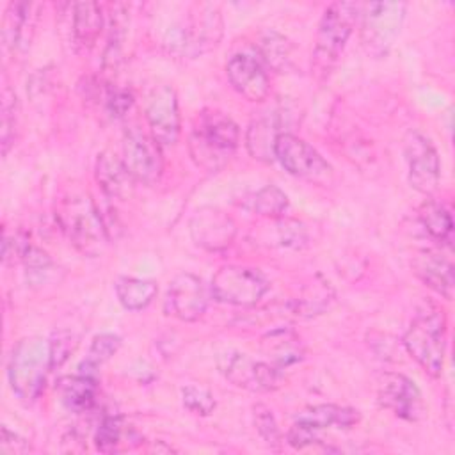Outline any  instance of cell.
<instances>
[{"instance_id": "15", "label": "cell", "mask_w": 455, "mask_h": 455, "mask_svg": "<svg viewBox=\"0 0 455 455\" xmlns=\"http://www.w3.org/2000/svg\"><path fill=\"white\" fill-rule=\"evenodd\" d=\"M146 119L149 124V133L160 144V148H169L178 142L181 117L178 94L171 85L162 84L151 91L146 105Z\"/></svg>"}, {"instance_id": "29", "label": "cell", "mask_w": 455, "mask_h": 455, "mask_svg": "<svg viewBox=\"0 0 455 455\" xmlns=\"http://www.w3.org/2000/svg\"><path fill=\"white\" fill-rule=\"evenodd\" d=\"M258 50H259V59L261 62H265L267 66H270L275 71H283L290 66L291 60V44L290 41L281 36L275 30H267L259 43H258Z\"/></svg>"}, {"instance_id": "9", "label": "cell", "mask_w": 455, "mask_h": 455, "mask_svg": "<svg viewBox=\"0 0 455 455\" xmlns=\"http://www.w3.org/2000/svg\"><path fill=\"white\" fill-rule=\"evenodd\" d=\"M219 371L236 387L268 393L281 386V370L265 361H256L243 352L226 350L217 355Z\"/></svg>"}, {"instance_id": "26", "label": "cell", "mask_w": 455, "mask_h": 455, "mask_svg": "<svg viewBox=\"0 0 455 455\" xmlns=\"http://www.w3.org/2000/svg\"><path fill=\"white\" fill-rule=\"evenodd\" d=\"M334 297H336L334 290L327 281L315 279L313 283L306 284L299 293V297L291 302V311L297 316L311 318L325 313L334 302Z\"/></svg>"}, {"instance_id": "20", "label": "cell", "mask_w": 455, "mask_h": 455, "mask_svg": "<svg viewBox=\"0 0 455 455\" xmlns=\"http://www.w3.org/2000/svg\"><path fill=\"white\" fill-rule=\"evenodd\" d=\"M416 277L439 295L450 299L453 291V265L435 251H421L411 263Z\"/></svg>"}, {"instance_id": "27", "label": "cell", "mask_w": 455, "mask_h": 455, "mask_svg": "<svg viewBox=\"0 0 455 455\" xmlns=\"http://www.w3.org/2000/svg\"><path fill=\"white\" fill-rule=\"evenodd\" d=\"M419 222L423 224L425 231L439 243L450 245L453 236V220L450 215V210L434 199H427L419 206Z\"/></svg>"}, {"instance_id": "12", "label": "cell", "mask_w": 455, "mask_h": 455, "mask_svg": "<svg viewBox=\"0 0 455 455\" xmlns=\"http://www.w3.org/2000/svg\"><path fill=\"white\" fill-rule=\"evenodd\" d=\"M377 400L380 407L405 421H419L427 412L419 387L402 373L389 371L379 377Z\"/></svg>"}, {"instance_id": "8", "label": "cell", "mask_w": 455, "mask_h": 455, "mask_svg": "<svg viewBox=\"0 0 455 455\" xmlns=\"http://www.w3.org/2000/svg\"><path fill=\"white\" fill-rule=\"evenodd\" d=\"M210 290L222 304L252 306L267 293L268 279L258 268L226 265L212 277Z\"/></svg>"}, {"instance_id": "7", "label": "cell", "mask_w": 455, "mask_h": 455, "mask_svg": "<svg viewBox=\"0 0 455 455\" xmlns=\"http://www.w3.org/2000/svg\"><path fill=\"white\" fill-rule=\"evenodd\" d=\"M407 5L403 2H370L361 7V44L368 55L384 57L400 34Z\"/></svg>"}, {"instance_id": "21", "label": "cell", "mask_w": 455, "mask_h": 455, "mask_svg": "<svg viewBox=\"0 0 455 455\" xmlns=\"http://www.w3.org/2000/svg\"><path fill=\"white\" fill-rule=\"evenodd\" d=\"M281 133H286L281 112L265 114V116L254 119L249 124L247 135H245V144H247L251 156L256 160H261V162L275 160L274 146Z\"/></svg>"}, {"instance_id": "14", "label": "cell", "mask_w": 455, "mask_h": 455, "mask_svg": "<svg viewBox=\"0 0 455 455\" xmlns=\"http://www.w3.org/2000/svg\"><path fill=\"white\" fill-rule=\"evenodd\" d=\"M361 414L352 407H341L334 403H320L306 407L295 416L291 430L306 444H320V432L331 427L352 428L359 423Z\"/></svg>"}, {"instance_id": "31", "label": "cell", "mask_w": 455, "mask_h": 455, "mask_svg": "<svg viewBox=\"0 0 455 455\" xmlns=\"http://www.w3.org/2000/svg\"><path fill=\"white\" fill-rule=\"evenodd\" d=\"M130 434H133V432L130 428H126V425L123 423V419L119 416L107 414V416H103V419L98 425L94 443L100 451L116 453L121 450L123 439Z\"/></svg>"}, {"instance_id": "11", "label": "cell", "mask_w": 455, "mask_h": 455, "mask_svg": "<svg viewBox=\"0 0 455 455\" xmlns=\"http://www.w3.org/2000/svg\"><path fill=\"white\" fill-rule=\"evenodd\" d=\"M274 155L284 171L297 178L327 181L332 176V167L323 160V156L311 144L290 132L277 137Z\"/></svg>"}, {"instance_id": "23", "label": "cell", "mask_w": 455, "mask_h": 455, "mask_svg": "<svg viewBox=\"0 0 455 455\" xmlns=\"http://www.w3.org/2000/svg\"><path fill=\"white\" fill-rule=\"evenodd\" d=\"M103 30V12L96 2H78L73 5V43L80 52H89Z\"/></svg>"}, {"instance_id": "6", "label": "cell", "mask_w": 455, "mask_h": 455, "mask_svg": "<svg viewBox=\"0 0 455 455\" xmlns=\"http://www.w3.org/2000/svg\"><path fill=\"white\" fill-rule=\"evenodd\" d=\"M222 16L217 5L203 4L185 23L165 32L164 46L174 55L196 57L215 48L222 37Z\"/></svg>"}, {"instance_id": "37", "label": "cell", "mask_w": 455, "mask_h": 455, "mask_svg": "<svg viewBox=\"0 0 455 455\" xmlns=\"http://www.w3.org/2000/svg\"><path fill=\"white\" fill-rule=\"evenodd\" d=\"M107 110L114 117H123L133 105V94L126 89H110L105 100Z\"/></svg>"}, {"instance_id": "34", "label": "cell", "mask_w": 455, "mask_h": 455, "mask_svg": "<svg viewBox=\"0 0 455 455\" xmlns=\"http://www.w3.org/2000/svg\"><path fill=\"white\" fill-rule=\"evenodd\" d=\"M16 112H18L16 94H14L9 87H4V91H2V130H0L2 153H4V155H5V153L9 151V148L14 144Z\"/></svg>"}, {"instance_id": "16", "label": "cell", "mask_w": 455, "mask_h": 455, "mask_svg": "<svg viewBox=\"0 0 455 455\" xmlns=\"http://www.w3.org/2000/svg\"><path fill=\"white\" fill-rule=\"evenodd\" d=\"M190 236L197 247L219 252L233 243L236 224L226 212L215 206H203L190 219Z\"/></svg>"}, {"instance_id": "33", "label": "cell", "mask_w": 455, "mask_h": 455, "mask_svg": "<svg viewBox=\"0 0 455 455\" xmlns=\"http://www.w3.org/2000/svg\"><path fill=\"white\" fill-rule=\"evenodd\" d=\"M181 402L196 416H210L215 409V396L204 386L187 384L181 387Z\"/></svg>"}, {"instance_id": "38", "label": "cell", "mask_w": 455, "mask_h": 455, "mask_svg": "<svg viewBox=\"0 0 455 455\" xmlns=\"http://www.w3.org/2000/svg\"><path fill=\"white\" fill-rule=\"evenodd\" d=\"M30 443L21 437L18 432L9 430L5 425L2 427V437H0V453L2 455H23L28 453Z\"/></svg>"}, {"instance_id": "4", "label": "cell", "mask_w": 455, "mask_h": 455, "mask_svg": "<svg viewBox=\"0 0 455 455\" xmlns=\"http://www.w3.org/2000/svg\"><path fill=\"white\" fill-rule=\"evenodd\" d=\"M402 343L407 354L428 373L439 377L446 354V315L435 304H425L412 318Z\"/></svg>"}, {"instance_id": "3", "label": "cell", "mask_w": 455, "mask_h": 455, "mask_svg": "<svg viewBox=\"0 0 455 455\" xmlns=\"http://www.w3.org/2000/svg\"><path fill=\"white\" fill-rule=\"evenodd\" d=\"M52 368V347L39 336L21 338L9 359L7 377L12 393L23 403H34L46 384Z\"/></svg>"}, {"instance_id": "25", "label": "cell", "mask_w": 455, "mask_h": 455, "mask_svg": "<svg viewBox=\"0 0 455 455\" xmlns=\"http://www.w3.org/2000/svg\"><path fill=\"white\" fill-rule=\"evenodd\" d=\"M114 290H116L119 304L124 309L140 311V309L148 307L153 302V299L158 291V286L151 279L121 275V277L116 279Z\"/></svg>"}, {"instance_id": "39", "label": "cell", "mask_w": 455, "mask_h": 455, "mask_svg": "<svg viewBox=\"0 0 455 455\" xmlns=\"http://www.w3.org/2000/svg\"><path fill=\"white\" fill-rule=\"evenodd\" d=\"M76 341H73V336L69 332H59L53 336V339L50 341L52 347V368L60 366L68 355L73 352Z\"/></svg>"}, {"instance_id": "22", "label": "cell", "mask_w": 455, "mask_h": 455, "mask_svg": "<svg viewBox=\"0 0 455 455\" xmlns=\"http://www.w3.org/2000/svg\"><path fill=\"white\" fill-rule=\"evenodd\" d=\"M261 350L277 370L297 364L304 357V345L290 327H277L267 332L261 339Z\"/></svg>"}, {"instance_id": "18", "label": "cell", "mask_w": 455, "mask_h": 455, "mask_svg": "<svg viewBox=\"0 0 455 455\" xmlns=\"http://www.w3.org/2000/svg\"><path fill=\"white\" fill-rule=\"evenodd\" d=\"M226 75L233 89L249 101L259 103L270 94V80L265 66L252 53H235L226 64Z\"/></svg>"}, {"instance_id": "1", "label": "cell", "mask_w": 455, "mask_h": 455, "mask_svg": "<svg viewBox=\"0 0 455 455\" xmlns=\"http://www.w3.org/2000/svg\"><path fill=\"white\" fill-rule=\"evenodd\" d=\"M55 215L60 229L82 254L100 256L108 240V228L89 194H68L60 199Z\"/></svg>"}, {"instance_id": "35", "label": "cell", "mask_w": 455, "mask_h": 455, "mask_svg": "<svg viewBox=\"0 0 455 455\" xmlns=\"http://www.w3.org/2000/svg\"><path fill=\"white\" fill-rule=\"evenodd\" d=\"M252 411H254V425L258 434L270 448H277L281 443V432L272 411L263 403L254 405Z\"/></svg>"}, {"instance_id": "17", "label": "cell", "mask_w": 455, "mask_h": 455, "mask_svg": "<svg viewBox=\"0 0 455 455\" xmlns=\"http://www.w3.org/2000/svg\"><path fill=\"white\" fill-rule=\"evenodd\" d=\"M208 306V293L203 281L188 272L178 274L167 288L165 309L167 315L181 322L199 320Z\"/></svg>"}, {"instance_id": "10", "label": "cell", "mask_w": 455, "mask_h": 455, "mask_svg": "<svg viewBox=\"0 0 455 455\" xmlns=\"http://www.w3.org/2000/svg\"><path fill=\"white\" fill-rule=\"evenodd\" d=\"M123 162L135 181L155 185L164 171L162 148L151 133L132 126L123 137Z\"/></svg>"}, {"instance_id": "5", "label": "cell", "mask_w": 455, "mask_h": 455, "mask_svg": "<svg viewBox=\"0 0 455 455\" xmlns=\"http://www.w3.org/2000/svg\"><path fill=\"white\" fill-rule=\"evenodd\" d=\"M361 7L355 2H334L325 9L313 50V69L316 75L325 76L336 64L361 14Z\"/></svg>"}, {"instance_id": "30", "label": "cell", "mask_w": 455, "mask_h": 455, "mask_svg": "<svg viewBox=\"0 0 455 455\" xmlns=\"http://www.w3.org/2000/svg\"><path fill=\"white\" fill-rule=\"evenodd\" d=\"M121 338L117 334L112 332H103L94 336L89 352L85 355V361L80 364V373L94 377V370L98 366H101L103 363H107L119 348H121Z\"/></svg>"}, {"instance_id": "24", "label": "cell", "mask_w": 455, "mask_h": 455, "mask_svg": "<svg viewBox=\"0 0 455 455\" xmlns=\"http://www.w3.org/2000/svg\"><path fill=\"white\" fill-rule=\"evenodd\" d=\"M57 389L60 395V402L71 412H89L96 403L98 384L94 377L84 373L64 377L59 380Z\"/></svg>"}, {"instance_id": "36", "label": "cell", "mask_w": 455, "mask_h": 455, "mask_svg": "<svg viewBox=\"0 0 455 455\" xmlns=\"http://www.w3.org/2000/svg\"><path fill=\"white\" fill-rule=\"evenodd\" d=\"M279 242L284 247H300L306 243L307 235L300 222L297 220H281L279 224Z\"/></svg>"}, {"instance_id": "13", "label": "cell", "mask_w": 455, "mask_h": 455, "mask_svg": "<svg viewBox=\"0 0 455 455\" xmlns=\"http://www.w3.org/2000/svg\"><path fill=\"white\" fill-rule=\"evenodd\" d=\"M403 153L411 185L421 194H434L441 178V162L430 139L418 130H411L403 140Z\"/></svg>"}, {"instance_id": "32", "label": "cell", "mask_w": 455, "mask_h": 455, "mask_svg": "<svg viewBox=\"0 0 455 455\" xmlns=\"http://www.w3.org/2000/svg\"><path fill=\"white\" fill-rule=\"evenodd\" d=\"M249 206L258 215L279 219L288 208V196L275 185H265L251 197Z\"/></svg>"}, {"instance_id": "19", "label": "cell", "mask_w": 455, "mask_h": 455, "mask_svg": "<svg viewBox=\"0 0 455 455\" xmlns=\"http://www.w3.org/2000/svg\"><path fill=\"white\" fill-rule=\"evenodd\" d=\"M94 174L100 188L110 199H126L133 192V176L128 172L123 158L110 149L98 155Z\"/></svg>"}, {"instance_id": "28", "label": "cell", "mask_w": 455, "mask_h": 455, "mask_svg": "<svg viewBox=\"0 0 455 455\" xmlns=\"http://www.w3.org/2000/svg\"><path fill=\"white\" fill-rule=\"evenodd\" d=\"M30 7L32 5L27 2H11L5 11L2 32H4V43L11 50H16L27 43L28 28L34 27Z\"/></svg>"}, {"instance_id": "2", "label": "cell", "mask_w": 455, "mask_h": 455, "mask_svg": "<svg viewBox=\"0 0 455 455\" xmlns=\"http://www.w3.org/2000/svg\"><path fill=\"white\" fill-rule=\"evenodd\" d=\"M238 142V124L228 114L206 108L196 119L188 148L197 165L217 171L235 153Z\"/></svg>"}]
</instances>
